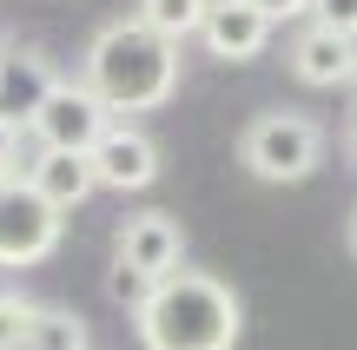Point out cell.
Returning <instances> with one entry per match:
<instances>
[{
	"mask_svg": "<svg viewBox=\"0 0 357 350\" xmlns=\"http://www.w3.org/2000/svg\"><path fill=\"white\" fill-rule=\"evenodd\" d=\"M311 20L331 26V33H351V40H357V0H311Z\"/></svg>",
	"mask_w": 357,
	"mask_h": 350,
	"instance_id": "16",
	"label": "cell"
},
{
	"mask_svg": "<svg viewBox=\"0 0 357 350\" xmlns=\"http://www.w3.org/2000/svg\"><path fill=\"white\" fill-rule=\"evenodd\" d=\"M60 232H66V212H53L26 185V172L0 185V264L7 271H26V264L53 258L60 251Z\"/></svg>",
	"mask_w": 357,
	"mask_h": 350,
	"instance_id": "4",
	"label": "cell"
},
{
	"mask_svg": "<svg viewBox=\"0 0 357 350\" xmlns=\"http://www.w3.org/2000/svg\"><path fill=\"white\" fill-rule=\"evenodd\" d=\"M132 331L146 350H231L245 331V304L212 271L178 264L172 278H159L146 291V304L132 311Z\"/></svg>",
	"mask_w": 357,
	"mask_h": 350,
	"instance_id": "2",
	"label": "cell"
},
{
	"mask_svg": "<svg viewBox=\"0 0 357 350\" xmlns=\"http://www.w3.org/2000/svg\"><path fill=\"white\" fill-rule=\"evenodd\" d=\"M79 79L106 100L113 119L153 113V106H166L172 93H178V47L159 40L153 26H139L126 13V20H106L100 33L86 40V66H79Z\"/></svg>",
	"mask_w": 357,
	"mask_h": 350,
	"instance_id": "1",
	"label": "cell"
},
{
	"mask_svg": "<svg viewBox=\"0 0 357 350\" xmlns=\"http://www.w3.org/2000/svg\"><path fill=\"white\" fill-rule=\"evenodd\" d=\"M199 40H205V53H212V60H225V66H245V60H258V53H265V40H271V20L252 7V0H212V7H205V26H199Z\"/></svg>",
	"mask_w": 357,
	"mask_h": 350,
	"instance_id": "8",
	"label": "cell"
},
{
	"mask_svg": "<svg viewBox=\"0 0 357 350\" xmlns=\"http://www.w3.org/2000/svg\"><path fill=\"white\" fill-rule=\"evenodd\" d=\"M205 7H212V0H139V7H132V20L139 26H153L159 40H192L205 26Z\"/></svg>",
	"mask_w": 357,
	"mask_h": 350,
	"instance_id": "12",
	"label": "cell"
},
{
	"mask_svg": "<svg viewBox=\"0 0 357 350\" xmlns=\"http://www.w3.org/2000/svg\"><path fill=\"white\" fill-rule=\"evenodd\" d=\"M351 251H357V212H351Z\"/></svg>",
	"mask_w": 357,
	"mask_h": 350,
	"instance_id": "20",
	"label": "cell"
},
{
	"mask_svg": "<svg viewBox=\"0 0 357 350\" xmlns=\"http://www.w3.org/2000/svg\"><path fill=\"white\" fill-rule=\"evenodd\" d=\"M53 86H60V73H53L47 53H33V47H7V60H0V119L26 132V126H33V113L47 106Z\"/></svg>",
	"mask_w": 357,
	"mask_h": 350,
	"instance_id": "10",
	"label": "cell"
},
{
	"mask_svg": "<svg viewBox=\"0 0 357 350\" xmlns=\"http://www.w3.org/2000/svg\"><path fill=\"white\" fill-rule=\"evenodd\" d=\"M106 291H113L119 304H132V311H139V304H146V291H153V285H146V278L132 271V264H119V258H113V264H106Z\"/></svg>",
	"mask_w": 357,
	"mask_h": 350,
	"instance_id": "15",
	"label": "cell"
},
{
	"mask_svg": "<svg viewBox=\"0 0 357 350\" xmlns=\"http://www.w3.org/2000/svg\"><path fill=\"white\" fill-rule=\"evenodd\" d=\"M113 258L132 264L146 285H159V278H172L178 264H185V225H178L172 212H132V218L119 225V238H113Z\"/></svg>",
	"mask_w": 357,
	"mask_h": 350,
	"instance_id": "7",
	"label": "cell"
},
{
	"mask_svg": "<svg viewBox=\"0 0 357 350\" xmlns=\"http://www.w3.org/2000/svg\"><path fill=\"white\" fill-rule=\"evenodd\" d=\"M238 166L252 172L258 185H298L324 166V126L311 113H258L252 126L238 132Z\"/></svg>",
	"mask_w": 357,
	"mask_h": 350,
	"instance_id": "3",
	"label": "cell"
},
{
	"mask_svg": "<svg viewBox=\"0 0 357 350\" xmlns=\"http://www.w3.org/2000/svg\"><path fill=\"white\" fill-rule=\"evenodd\" d=\"M0 60H7V40H0Z\"/></svg>",
	"mask_w": 357,
	"mask_h": 350,
	"instance_id": "21",
	"label": "cell"
},
{
	"mask_svg": "<svg viewBox=\"0 0 357 350\" xmlns=\"http://www.w3.org/2000/svg\"><path fill=\"white\" fill-rule=\"evenodd\" d=\"M344 145H351V159H357V113H351V132H344Z\"/></svg>",
	"mask_w": 357,
	"mask_h": 350,
	"instance_id": "19",
	"label": "cell"
},
{
	"mask_svg": "<svg viewBox=\"0 0 357 350\" xmlns=\"http://www.w3.org/2000/svg\"><path fill=\"white\" fill-rule=\"evenodd\" d=\"M284 53H291V73L305 79V86H351L357 79V40L331 33V26H318V20L298 26Z\"/></svg>",
	"mask_w": 357,
	"mask_h": 350,
	"instance_id": "9",
	"label": "cell"
},
{
	"mask_svg": "<svg viewBox=\"0 0 357 350\" xmlns=\"http://www.w3.org/2000/svg\"><path fill=\"white\" fill-rule=\"evenodd\" d=\"M351 93H357V79H351Z\"/></svg>",
	"mask_w": 357,
	"mask_h": 350,
	"instance_id": "23",
	"label": "cell"
},
{
	"mask_svg": "<svg viewBox=\"0 0 357 350\" xmlns=\"http://www.w3.org/2000/svg\"><path fill=\"white\" fill-rule=\"evenodd\" d=\"M20 350H33V344H20Z\"/></svg>",
	"mask_w": 357,
	"mask_h": 350,
	"instance_id": "22",
	"label": "cell"
},
{
	"mask_svg": "<svg viewBox=\"0 0 357 350\" xmlns=\"http://www.w3.org/2000/svg\"><path fill=\"white\" fill-rule=\"evenodd\" d=\"M26 185H33L53 212H73V205H86V198L100 192L86 152H40V145L26 152Z\"/></svg>",
	"mask_w": 357,
	"mask_h": 350,
	"instance_id": "11",
	"label": "cell"
},
{
	"mask_svg": "<svg viewBox=\"0 0 357 350\" xmlns=\"http://www.w3.org/2000/svg\"><path fill=\"white\" fill-rule=\"evenodd\" d=\"M93 179L106 185V192H146V185L159 179V139L146 126H132V119H113V126L100 132V145H93Z\"/></svg>",
	"mask_w": 357,
	"mask_h": 350,
	"instance_id": "6",
	"label": "cell"
},
{
	"mask_svg": "<svg viewBox=\"0 0 357 350\" xmlns=\"http://www.w3.org/2000/svg\"><path fill=\"white\" fill-rule=\"evenodd\" d=\"M33 298H20V291H0V350H20L26 331H33Z\"/></svg>",
	"mask_w": 357,
	"mask_h": 350,
	"instance_id": "14",
	"label": "cell"
},
{
	"mask_svg": "<svg viewBox=\"0 0 357 350\" xmlns=\"http://www.w3.org/2000/svg\"><path fill=\"white\" fill-rule=\"evenodd\" d=\"M26 344H33V350H93V331H86V317L66 311V304H40Z\"/></svg>",
	"mask_w": 357,
	"mask_h": 350,
	"instance_id": "13",
	"label": "cell"
},
{
	"mask_svg": "<svg viewBox=\"0 0 357 350\" xmlns=\"http://www.w3.org/2000/svg\"><path fill=\"white\" fill-rule=\"evenodd\" d=\"M20 139H26V132L0 119V185H7V179H20Z\"/></svg>",
	"mask_w": 357,
	"mask_h": 350,
	"instance_id": "17",
	"label": "cell"
},
{
	"mask_svg": "<svg viewBox=\"0 0 357 350\" xmlns=\"http://www.w3.org/2000/svg\"><path fill=\"white\" fill-rule=\"evenodd\" d=\"M106 126H113V113H106L100 93H93L86 79H60V86L47 93V106L33 113L26 139H33L40 152H93Z\"/></svg>",
	"mask_w": 357,
	"mask_h": 350,
	"instance_id": "5",
	"label": "cell"
},
{
	"mask_svg": "<svg viewBox=\"0 0 357 350\" xmlns=\"http://www.w3.org/2000/svg\"><path fill=\"white\" fill-rule=\"evenodd\" d=\"M258 13H265L271 26H284V20H311V0H252Z\"/></svg>",
	"mask_w": 357,
	"mask_h": 350,
	"instance_id": "18",
	"label": "cell"
}]
</instances>
